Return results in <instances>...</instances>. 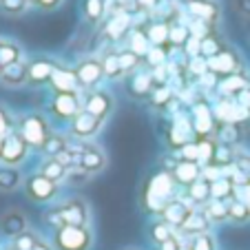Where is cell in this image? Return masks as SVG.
Returning <instances> with one entry per match:
<instances>
[{
	"label": "cell",
	"mask_w": 250,
	"mask_h": 250,
	"mask_svg": "<svg viewBox=\"0 0 250 250\" xmlns=\"http://www.w3.org/2000/svg\"><path fill=\"white\" fill-rule=\"evenodd\" d=\"M44 222L58 230L62 226H91V208L80 197H66L44 212Z\"/></svg>",
	"instance_id": "1"
},
{
	"label": "cell",
	"mask_w": 250,
	"mask_h": 250,
	"mask_svg": "<svg viewBox=\"0 0 250 250\" xmlns=\"http://www.w3.org/2000/svg\"><path fill=\"white\" fill-rule=\"evenodd\" d=\"M177 182L170 175V170H157L151 180L146 182V188H144V208L153 215H162V210L166 208V204L173 202L177 195Z\"/></svg>",
	"instance_id": "2"
},
{
	"label": "cell",
	"mask_w": 250,
	"mask_h": 250,
	"mask_svg": "<svg viewBox=\"0 0 250 250\" xmlns=\"http://www.w3.org/2000/svg\"><path fill=\"white\" fill-rule=\"evenodd\" d=\"M16 128H18V133L24 137V142L31 146V151L33 148H36V151H42L44 142L53 135L51 120L44 113H40V111H29V113L20 115Z\"/></svg>",
	"instance_id": "3"
},
{
	"label": "cell",
	"mask_w": 250,
	"mask_h": 250,
	"mask_svg": "<svg viewBox=\"0 0 250 250\" xmlns=\"http://www.w3.org/2000/svg\"><path fill=\"white\" fill-rule=\"evenodd\" d=\"M93 241L91 226H62L51 235L56 250H93Z\"/></svg>",
	"instance_id": "4"
},
{
	"label": "cell",
	"mask_w": 250,
	"mask_h": 250,
	"mask_svg": "<svg viewBox=\"0 0 250 250\" xmlns=\"http://www.w3.org/2000/svg\"><path fill=\"white\" fill-rule=\"evenodd\" d=\"M82 113L80 93H53L49 100V120L58 124H71Z\"/></svg>",
	"instance_id": "5"
},
{
	"label": "cell",
	"mask_w": 250,
	"mask_h": 250,
	"mask_svg": "<svg viewBox=\"0 0 250 250\" xmlns=\"http://www.w3.org/2000/svg\"><path fill=\"white\" fill-rule=\"evenodd\" d=\"M22 190L31 202L36 204H51L60 195V184L51 182L49 177H44L42 173H31L24 177Z\"/></svg>",
	"instance_id": "6"
},
{
	"label": "cell",
	"mask_w": 250,
	"mask_h": 250,
	"mask_svg": "<svg viewBox=\"0 0 250 250\" xmlns=\"http://www.w3.org/2000/svg\"><path fill=\"white\" fill-rule=\"evenodd\" d=\"M82 109H84L86 113H91L93 118H98L100 122H106L115 111V98H113V93L106 89L86 91L84 98H82Z\"/></svg>",
	"instance_id": "7"
},
{
	"label": "cell",
	"mask_w": 250,
	"mask_h": 250,
	"mask_svg": "<svg viewBox=\"0 0 250 250\" xmlns=\"http://www.w3.org/2000/svg\"><path fill=\"white\" fill-rule=\"evenodd\" d=\"M29 153H31V146H29L24 137L16 131H11L9 135L2 140V157H0V164L5 166H14V168H20V166L27 162Z\"/></svg>",
	"instance_id": "8"
},
{
	"label": "cell",
	"mask_w": 250,
	"mask_h": 250,
	"mask_svg": "<svg viewBox=\"0 0 250 250\" xmlns=\"http://www.w3.org/2000/svg\"><path fill=\"white\" fill-rule=\"evenodd\" d=\"M190 120H193V131L195 137L202 140V137H212L215 135V128H217V118H215V111L206 100H197L190 109Z\"/></svg>",
	"instance_id": "9"
},
{
	"label": "cell",
	"mask_w": 250,
	"mask_h": 250,
	"mask_svg": "<svg viewBox=\"0 0 250 250\" xmlns=\"http://www.w3.org/2000/svg\"><path fill=\"white\" fill-rule=\"evenodd\" d=\"M76 76H78V84L84 91H93L102 84L104 76V64L98 58H84V60L78 62L76 66Z\"/></svg>",
	"instance_id": "10"
},
{
	"label": "cell",
	"mask_w": 250,
	"mask_h": 250,
	"mask_svg": "<svg viewBox=\"0 0 250 250\" xmlns=\"http://www.w3.org/2000/svg\"><path fill=\"white\" fill-rule=\"evenodd\" d=\"M102 126H104V122H100L98 118H93L91 113H86V111L82 109V113L69 124V137L71 140H78V142H89L100 135Z\"/></svg>",
	"instance_id": "11"
},
{
	"label": "cell",
	"mask_w": 250,
	"mask_h": 250,
	"mask_svg": "<svg viewBox=\"0 0 250 250\" xmlns=\"http://www.w3.org/2000/svg\"><path fill=\"white\" fill-rule=\"evenodd\" d=\"M58 62L47 56H36L27 62V73H29V86H47L51 84L53 71H56Z\"/></svg>",
	"instance_id": "12"
},
{
	"label": "cell",
	"mask_w": 250,
	"mask_h": 250,
	"mask_svg": "<svg viewBox=\"0 0 250 250\" xmlns=\"http://www.w3.org/2000/svg\"><path fill=\"white\" fill-rule=\"evenodd\" d=\"M206 64H208V73H212V76L228 78V76H235L237 71H239L241 58L237 56V51H232V49H224L222 53L208 58Z\"/></svg>",
	"instance_id": "13"
},
{
	"label": "cell",
	"mask_w": 250,
	"mask_h": 250,
	"mask_svg": "<svg viewBox=\"0 0 250 250\" xmlns=\"http://www.w3.org/2000/svg\"><path fill=\"white\" fill-rule=\"evenodd\" d=\"M193 210H195V206L188 202V197H175L173 202L166 204V208L162 210L160 219H164V222L168 224V226H173L175 230H180Z\"/></svg>",
	"instance_id": "14"
},
{
	"label": "cell",
	"mask_w": 250,
	"mask_h": 250,
	"mask_svg": "<svg viewBox=\"0 0 250 250\" xmlns=\"http://www.w3.org/2000/svg\"><path fill=\"white\" fill-rule=\"evenodd\" d=\"M24 230H29V219L22 210L18 208H9L0 215V235L7 239H16L18 235H22Z\"/></svg>",
	"instance_id": "15"
},
{
	"label": "cell",
	"mask_w": 250,
	"mask_h": 250,
	"mask_svg": "<svg viewBox=\"0 0 250 250\" xmlns=\"http://www.w3.org/2000/svg\"><path fill=\"white\" fill-rule=\"evenodd\" d=\"M170 175L175 177V182H177V186H184V188H188V186H193L195 182L202 180V166L197 164V162H188V160H177L170 168Z\"/></svg>",
	"instance_id": "16"
},
{
	"label": "cell",
	"mask_w": 250,
	"mask_h": 250,
	"mask_svg": "<svg viewBox=\"0 0 250 250\" xmlns=\"http://www.w3.org/2000/svg\"><path fill=\"white\" fill-rule=\"evenodd\" d=\"M49 86H51L53 93H80L82 91L80 84H78L76 69H69V66H62V64L56 66Z\"/></svg>",
	"instance_id": "17"
},
{
	"label": "cell",
	"mask_w": 250,
	"mask_h": 250,
	"mask_svg": "<svg viewBox=\"0 0 250 250\" xmlns=\"http://www.w3.org/2000/svg\"><path fill=\"white\" fill-rule=\"evenodd\" d=\"M80 168L89 175H98L106 168V155L100 146L91 144V142H84V148L80 153Z\"/></svg>",
	"instance_id": "18"
},
{
	"label": "cell",
	"mask_w": 250,
	"mask_h": 250,
	"mask_svg": "<svg viewBox=\"0 0 250 250\" xmlns=\"http://www.w3.org/2000/svg\"><path fill=\"white\" fill-rule=\"evenodd\" d=\"M0 84L9 86V89H20V86L29 84V73H27V62L20 60L14 64L5 66L2 73H0Z\"/></svg>",
	"instance_id": "19"
},
{
	"label": "cell",
	"mask_w": 250,
	"mask_h": 250,
	"mask_svg": "<svg viewBox=\"0 0 250 250\" xmlns=\"http://www.w3.org/2000/svg\"><path fill=\"white\" fill-rule=\"evenodd\" d=\"M210 228H212V224L208 222V217L204 215V210L202 208H195L193 212L188 215V219L184 222V226L180 228V235H186V237H197V235H204V232H210Z\"/></svg>",
	"instance_id": "20"
},
{
	"label": "cell",
	"mask_w": 250,
	"mask_h": 250,
	"mask_svg": "<svg viewBox=\"0 0 250 250\" xmlns=\"http://www.w3.org/2000/svg\"><path fill=\"white\" fill-rule=\"evenodd\" d=\"M155 89V78H153V73H146V71L133 73V78L128 80V93L133 98H151V93Z\"/></svg>",
	"instance_id": "21"
},
{
	"label": "cell",
	"mask_w": 250,
	"mask_h": 250,
	"mask_svg": "<svg viewBox=\"0 0 250 250\" xmlns=\"http://www.w3.org/2000/svg\"><path fill=\"white\" fill-rule=\"evenodd\" d=\"M22 184H24L22 170L0 164V193H14V190L22 188Z\"/></svg>",
	"instance_id": "22"
},
{
	"label": "cell",
	"mask_w": 250,
	"mask_h": 250,
	"mask_svg": "<svg viewBox=\"0 0 250 250\" xmlns=\"http://www.w3.org/2000/svg\"><path fill=\"white\" fill-rule=\"evenodd\" d=\"M38 173H42L44 177H49V180L56 182V184H62V182L66 180L69 168H66L58 157H44L42 164H40V168H38Z\"/></svg>",
	"instance_id": "23"
},
{
	"label": "cell",
	"mask_w": 250,
	"mask_h": 250,
	"mask_svg": "<svg viewBox=\"0 0 250 250\" xmlns=\"http://www.w3.org/2000/svg\"><path fill=\"white\" fill-rule=\"evenodd\" d=\"M186 197H188V202L193 204L195 208H204L208 202H210V182H206L202 177L199 182H195L193 186H188L186 188Z\"/></svg>",
	"instance_id": "24"
},
{
	"label": "cell",
	"mask_w": 250,
	"mask_h": 250,
	"mask_svg": "<svg viewBox=\"0 0 250 250\" xmlns=\"http://www.w3.org/2000/svg\"><path fill=\"white\" fill-rule=\"evenodd\" d=\"M188 11L204 22H212L219 14V7L210 0H188Z\"/></svg>",
	"instance_id": "25"
},
{
	"label": "cell",
	"mask_w": 250,
	"mask_h": 250,
	"mask_svg": "<svg viewBox=\"0 0 250 250\" xmlns=\"http://www.w3.org/2000/svg\"><path fill=\"white\" fill-rule=\"evenodd\" d=\"M175 235H177V230H175L173 226H168L164 219H155V222H151V226H148V237H151V241L155 246H160V248L168 239H173Z\"/></svg>",
	"instance_id": "26"
},
{
	"label": "cell",
	"mask_w": 250,
	"mask_h": 250,
	"mask_svg": "<svg viewBox=\"0 0 250 250\" xmlns=\"http://www.w3.org/2000/svg\"><path fill=\"white\" fill-rule=\"evenodd\" d=\"M204 215L208 217V222L215 226V224H224L228 222V202H217V199H210L206 206L202 208Z\"/></svg>",
	"instance_id": "27"
},
{
	"label": "cell",
	"mask_w": 250,
	"mask_h": 250,
	"mask_svg": "<svg viewBox=\"0 0 250 250\" xmlns=\"http://www.w3.org/2000/svg\"><path fill=\"white\" fill-rule=\"evenodd\" d=\"M71 144V137L69 135H62V133H56L53 131V135L49 137L47 142H44V146H42V153L47 157H58L60 153H64L66 148H69Z\"/></svg>",
	"instance_id": "28"
},
{
	"label": "cell",
	"mask_w": 250,
	"mask_h": 250,
	"mask_svg": "<svg viewBox=\"0 0 250 250\" xmlns=\"http://www.w3.org/2000/svg\"><path fill=\"white\" fill-rule=\"evenodd\" d=\"M210 197L217 199V202H230L235 197V184L230 182V177H219L217 182H212Z\"/></svg>",
	"instance_id": "29"
},
{
	"label": "cell",
	"mask_w": 250,
	"mask_h": 250,
	"mask_svg": "<svg viewBox=\"0 0 250 250\" xmlns=\"http://www.w3.org/2000/svg\"><path fill=\"white\" fill-rule=\"evenodd\" d=\"M215 140L219 144H226V146H235L237 142H239V126L237 124H228V122H217Z\"/></svg>",
	"instance_id": "30"
},
{
	"label": "cell",
	"mask_w": 250,
	"mask_h": 250,
	"mask_svg": "<svg viewBox=\"0 0 250 250\" xmlns=\"http://www.w3.org/2000/svg\"><path fill=\"white\" fill-rule=\"evenodd\" d=\"M248 86H250L248 82H246L239 73H235V76L224 78L222 84H219V91H222L224 98H237V95H239L244 89H248Z\"/></svg>",
	"instance_id": "31"
},
{
	"label": "cell",
	"mask_w": 250,
	"mask_h": 250,
	"mask_svg": "<svg viewBox=\"0 0 250 250\" xmlns=\"http://www.w3.org/2000/svg\"><path fill=\"white\" fill-rule=\"evenodd\" d=\"M228 222L232 224H248L250 222V206L244 204L241 199L232 197L228 202Z\"/></svg>",
	"instance_id": "32"
},
{
	"label": "cell",
	"mask_w": 250,
	"mask_h": 250,
	"mask_svg": "<svg viewBox=\"0 0 250 250\" xmlns=\"http://www.w3.org/2000/svg\"><path fill=\"white\" fill-rule=\"evenodd\" d=\"M146 38H148V42H151L153 47H162V44L168 42V38H170V24H166V22L148 24Z\"/></svg>",
	"instance_id": "33"
},
{
	"label": "cell",
	"mask_w": 250,
	"mask_h": 250,
	"mask_svg": "<svg viewBox=\"0 0 250 250\" xmlns=\"http://www.w3.org/2000/svg\"><path fill=\"white\" fill-rule=\"evenodd\" d=\"M224 49H226V47H224L222 40H219L215 33H206V36L202 38V53H199V56H202L204 60H208V58L222 53Z\"/></svg>",
	"instance_id": "34"
},
{
	"label": "cell",
	"mask_w": 250,
	"mask_h": 250,
	"mask_svg": "<svg viewBox=\"0 0 250 250\" xmlns=\"http://www.w3.org/2000/svg\"><path fill=\"white\" fill-rule=\"evenodd\" d=\"M40 239H42V237H40L36 230H31V228H29V230H24L22 235H18L16 239H11L9 244L14 246L16 250H33L36 246H38Z\"/></svg>",
	"instance_id": "35"
},
{
	"label": "cell",
	"mask_w": 250,
	"mask_h": 250,
	"mask_svg": "<svg viewBox=\"0 0 250 250\" xmlns=\"http://www.w3.org/2000/svg\"><path fill=\"white\" fill-rule=\"evenodd\" d=\"M128 40H131V47L128 49H131L133 53H137L140 58L142 56L146 58V53L153 49V44L148 42V38H146V31H140V29H137V31H133V36Z\"/></svg>",
	"instance_id": "36"
},
{
	"label": "cell",
	"mask_w": 250,
	"mask_h": 250,
	"mask_svg": "<svg viewBox=\"0 0 250 250\" xmlns=\"http://www.w3.org/2000/svg\"><path fill=\"white\" fill-rule=\"evenodd\" d=\"M118 58H120V66H122L124 76H126V73H137L140 64L144 62L140 56H137V53H133L131 49H126V51H120Z\"/></svg>",
	"instance_id": "37"
},
{
	"label": "cell",
	"mask_w": 250,
	"mask_h": 250,
	"mask_svg": "<svg viewBox=\"0 0 250 250\" xmlns=\"http://www.w3.org/2000/svg\"><path fill=\"white\" fill-rule=\"evenodd\" d=\"M186 250H217V237L212 232H204V235H197L188 241Z\"/></svg>",
	"instance_id": "38"
},
{
	"label": "cell",
	"mask_w": 250,
	"mask_h": 250,
	"mask_svg": "<svg viewBox=\"0 0 250 250\" xmlns=\"http://www.w3.org/2000/svg\"><path fill=\"white\" fill-rule=\"evenodd\" d=\"M16 124H18V118H14V113L0 102V140H5L11 131H16Z\"/></svg>",
	"instance_id": "39"
},
{
	"label": "cell",
	"mask_w": 250,
	"mask_h": 250,
	"mask_svg": "<svg viewBox=\"0 0 250 250\" xmlns=\"http://www.w3.org/2000/svg\"><path fill=\"white\" fill-rule=\"evenodd\" d=\"M102 64H104V76L109 78V80H118L120 76H124L118 53H106V56L102 58Z\"/></svg>",
	"instance_id": "40"
},
{
	"label": "cell",
	"mask_w": 250,
	"mask_h": 250,
	"mask_svg": "<svg viewBox=\"0 0 250 250\" xmlns=\"http://www.w3.org/2000/svg\"><path fill=\"white\" fill-rule=\"evenodd\" d=\"M104 9H106V0H84V16L91 22H98L104 16Z\"/></svg>",
	"instance_id": "41"
},
{
	"label": "cell",
	"mask_w": 250,
	"mask_h": 250,
	"mask_svg": "<svg viewBox=\"0 0 250 250\" xmlns=\"http://www.w3.org/2000/svg\"><path fill=\"white\" fill-rule=\"evenodd\" d=\"M193 38V31H190L186 24H177V27H170V38L168 42L177 44V47H186V42Z\"/></svg>",
	"instance_id": "42"
},
{
	"label": "cell",
	"mask_w": 250,
	"mask_h": 250,
	"mask_svg": "<svg viewBox=\"0 0 250 250\" xmlns=\"http://www.w3.org/2000/svg\"><path fill=\"white\" fill-rule=\"evenodd\" d=\"M0 9L9 16H20L29 9V0H0Z\"/></svg>",
	"instance_id": "43"
},
{
	"label": "cell",
	"mask_w": 250,
	"mask_h": 250,
	"mask_svg": "<svg viewBox=\"0 0 250 250\" xmlns=\"http://www.w3.org/2000/svg\"><path fill=\"white\" fill-rule=\"evenodd\" d=\"M151 102L155 104V106H166L168 102H173V93H170L168 86L162 84L151 93Z\"/></svg>",
	"instance_id": "44"
},
{
	"label": "cell",
	"mask_w": 250,
	"mask_h": 250,
	"mask_svg": "<svg viewBox=\"0 0 250 250\" xmlns=\"http://www.w3.org/2000/svg\"><path fill=\"white\" fill-rule=\"evenodd\" d=\"M91 180V175L89 173H84V170L80 168V166H76V168H71L69 173H66V184H71V186H82V184H86V182Z\"/></svg>",
	"instance_id": "45"
},
{
	"label": "cell",
	"mask_w": 250,
	"mask_h": 250,
	"mask_svg": "<svg viewBox=\"0 0 250 250\" xmlns=\"http://www.w3.org/2000/svg\"><path fill=\"white\" fill-rule=\"evenodd\" d=\"M164 60H166V53L162 51V47H153L151 51L146 53V62L153 66V69H160V66H164Z\"/></svg>",
	"instance_id": "46"
},
{
	"label": "cell",
	"mask_w": 250,
	"mask_h": 250,
	"mask_svg": "<svg viewBox=\"0 0 250 250\" xmlns=\"http://www.w3.org/2000/svg\"><path fill=\"white\" fill-rule=\"evenodd\" d=\"M235 199H241L244 204H248V206H250V182H248V184L235 186Z\"/></svg>",
	"instance_id": "47"
},
{
	"label": "cell",
	"mask_w": 250,
	"mask_h": 250,
	"mask_svg": "<svg viewBox=\"0 0 250 250\" xmlns=\"http://www.w3.org/2000/svg\"><path fill=\"white\" fill-rule=\"evenodd\" d=\"M232 5H235L237 14H241L244 18H250V0H232Z\"/></svg>",
	"instance_id": "48"
},
{
	"label": "cell",
	"mask_w": 250,
	"mask_h": 250,
	"mask_svg": "<svg viewBox=\"0 0 250 250\" xmlns=\"http://www.w3.org/2000/svg\"><path fill=\"white\" fill-rule=\"evenodd\" d=\"M36 5L42 7V9H56L62 5V0H36Z\"/></svg>",
	"instance_id": "49"
},
{
	"label": "cell",
	"mask_w": 250,
	"mask_h": 250,
	"mask_svg": "<svg viewBox=\"0 0 250 250\" xmlns=\"http://www.w3.org/2000/svg\"><path fill=\"white\" fill-rule=\"evenodd\" d=\"M237 166H239L241 170H246V173H248V177H250V155L239 157V160H237Z\"/></svg>",
	"instance_id": "50"
},
{
	"label": "cell",
	"mask_w": 250,
	"mask_h": 250,
	"mask_svg": "<svg viewBox=\"0 0 250 250\" xmlns=\"http://www.w3.org/2000/svg\"><path fill=\"white\" fill-rule=\"evenodd\" d=\"M33 250H56V248H53V244H51V241H47V239H40V241H38V246H36V248H33Z\"/></svg>",
	"instance_id": "51"
},
{
	"label": "cell",
	"mask_w": 250,
	"mask_h": 250,
	"mask_svg": "<svg viewBox=\"0 0 250 250\" xmlns=\"http://www.w3.org/2000/svg\"><path fill=\"white\" fill-rule=\"evenodd\" d=\"M2 250H16V248H14V246H11V244H7V246H5V248H2Z\"/></svg>",
	"instance_id": "52"
},
{
	"label": "cell",
	"mask_w": 250,
	"mask_h": 250,
	"mask_svg": "<svg viewBox=\"0 0 250 250\" xmlns=\"http://www.w3.org/2000/svg\"><path fill=\"white\" fill-rule=\"evenodd\" d=\"M0 157H2V140H0Z\"/></svg>",
	"instance_id": "53"
},
{
	"label": "cell",
	"mask_w": 250,
	"mask_h": 250,
	"mask_svg": "<svg viewBox=\"0 0 250 250\" xmlns=\"http://www.w3.org/2000/svg\"><path fill=\"white\" fill-rule=\"evenodd\" d=\"M124 250H135V248H124Z\"/></svg>",
	"instance_id": "54"
},
{
	"label": "cell",
	"mask_w": 250,
	"mask_h": 250,
	"mask_svg": "<svg viewBox=\"0 0 250 250\" xmlns=\"http://www.w3.org/2000/svg\"><path fill=\"white\" fill-rule=\"evenodd\" d=\"M0 250H2V246H0Z\"/></svg>",
	"instance_id": "55"
}]
</instances>
